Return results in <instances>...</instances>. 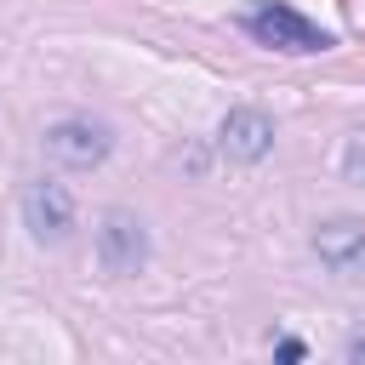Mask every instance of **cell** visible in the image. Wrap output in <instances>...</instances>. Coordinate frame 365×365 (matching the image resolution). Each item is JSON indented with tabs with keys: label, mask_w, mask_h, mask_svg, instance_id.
<instances>
[{
	"label": "cell",
	"mask_w": 365,
	"mask_h": 365,
	"mask_svg": "<svg viewBox=\"0 0 365 365\" xmlns=\"http://www.w3.org/2000/svg\"><path fill=\"white\" fill-rule=\"evenodd\" d=\"M40 148L46 160H57L63 171H97L108 154H114V131L103 120H86V114H68V120H51L40 131Z\"/></svg>",
	"instance_id": "6da1fadb"
},
{
	"label": "cell",
	"mask_w": 365,
	"mask_h": 365,
	"mask_svg": "<svg viewBox=\"0 0 365 365\" xmlns=\"http://www.w3.org/2000/svg\"><path fill=\"white\" fill-rule=\"evenodd\" d=\"M245 34H251L257 46H268V51H291V57L331 51V34H325L319 23H308L302 11L279 6V0H268V6H257V11H245Z\"/></svg>",
	"instance_id": "7a4b0ae2"
},
{
	"label": "cell",
	"mask_w": 365,
	"mask_h": 365,
	"mask_svg": "<svg viewBox=\"0 0 365 365\" xmlns=\"http://www.w3.org/2000/svg\"><path fill=\"white\" fill-rule=\"evenodd\" d=\"M23 228H29L40 245H68L74 228H80V205H74V194H68L57 177H34V182H23Z\"/></svg>",
	"instance_id": "3957f363"
},
{
	"label": "cell",
	"mask_w": 365,
	"mask_h": 365,
	"mask_svg": "<svg viewBox=\"0 0 365 365\" xmlns=\"http://www.w3.org/2000/svg\"><path fill=\"white\" fill-rule=\"evenodd\" d=\"M97 262L108 274H137L148 268V228L131 211H103L97 222Z\"/></svg>",
	"instance_id": "277c9868"
},
{
	"label": "cell",
	"mask_w": 365,
	"mask_h": 365,
	"mask_svg": "<svg viewBox=\"0 0 365 365\" xmlns=\"http://www.w3.org/2000/svg\"><path fill=\"white\" fill-rule=\"evenodd\" d=\"M217 148H222L228 160L251 165V160H262V154L274 148V120H268L262 108H228L222 125H217Z\"/></svg>",
	"instance_id": "5b68a950"
},
{
	"label": "cell",
	"mask_w": 365,
	"mask_h": 365,
	"mask_svg": "<svg viewBox=\"0 0 365 365\" xmlns=\"http://www.w3.org/2000/svg\"><path fill=\"white\" fill-rule=\"evenodd\" d=\"M314 251H319V262H325L331 274H359V268H365V222H354V217L325 222V228L314 234Z\"/></svg>",
	"instance_id": "8992f818"
},
{
	"label": "cell",
	"mask_w": 365,
	"mask_h": 365,
	"mask_svg": "<svg viewBox=\"0 0 365 365\" xmlns=\"http://www.w3.org/2000/svg\"><path fill=\"white\" fill-rule=\"evenodd\" d=\"M342 177H348V182H365V131L348 137V148H342Z\"/></svg>",
	"instance_id": "52a82bcc"
},
{
	"label": "cell",
	"mask_w": 365,
	"mask_h": 365,
	"mask_svg": "<svg viewBox=\"0 0 365 365\" xmlns=\"http://www.w3.org/2000/svg\"><path fill=\"white\" fill-rule=\"evenodd\" d=\"M274 354H279V359H302V354H308V348H302V342H297V336H285V342H279V348H274Z\"/></svg>",
	"instance_id": "ba28073f"
},
{
	"label": "cell",
	"mask_w": 365,
	"mask_h": 365,
	"mask_svg": "<svg viewBox=\"0 0 365 365\" xmlns=\"http://www.w3.org/2000/svg\"><path fill=\"white\" fill-rule=\"evenodd\" d=\"M348 354H354V359H359V354H365V336H354V342H348Z\"/></svg>",
	"instance_id": "9c48e42d"
}]
</instances>
